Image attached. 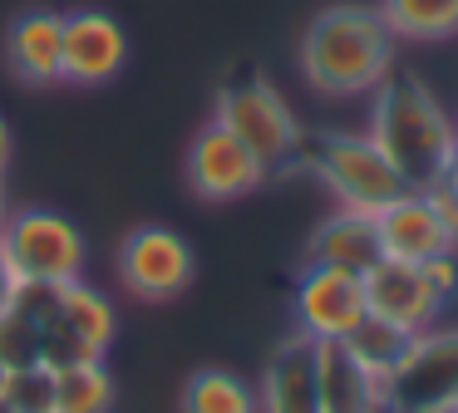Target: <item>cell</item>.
<instances>
[{"label": "cell", "mask_w": 458, "mask_h": 413, "mask_svg": "<svg viewBox=\"0 0 458 413\" xmlns=\"http://www.w3.org/2000/svg\"><path fill=\"white\" fill-rule=\"evenodd\" d=\"M301 74L320 98H365L394 74V35L375 5H326L301 35Z\"/></svg>", "instance_id": "cell-1"}, {"label": "cell", "mask_w": 458, "mask_h": 413, "mask_svg": "<svg viewBox=\"0 0 458 413\" xmlns=\"http://www.w3.org/2000/svg\"><path fill=\"white\" fill-rule=\"evenodd\" d=\"M365 133L379 143V153L394 163V173L409 187H434L458 153V123L409 74H389L375 88V108H369Z\"/></svg>", "instance_id": "cell-2"}, {"label": "cell", "mask_w": 458, "mask_h": 413, "mask_svg": "<svg viewBox=\"0 0 458 413\" xmlns=\"http://www.w3.org/2000/svg\"><path fill=\"white\" fill-rule=\"evenodd\" d=\"M89 241L84 232L55 206H15L0 226V271L5 281L21 285H70L84 275Z\"/></svg>", "instance_id": "cell-3"}, {"label": "cell", "mask_w": 458, "mask_h": 413, "mask_svg": "<svg viewBox=\"0 0 458 413\" xmlns=\"http://www.w3.org/2000/svg\"><path fill=\"white\" fill-rule=\"evenodd\" d=\"M306 167L330 187L335 206H350V212H385L399 192H409V182L394 173L379 143L369 133H326L316 138V148H306Z\"/></svg>", "instance_id": "cell-4"}, {"label": "cell", "mask_w": 458, "mask_h": 413, "mask_svg": "<svg viewBox=\"0 0 458 413\" xmlns=\"http://www.w3.org/2000/svg\"><path fill=\"white\" fill-rule=\"evenodd\" d=\"M114 271H119V285L143 305H168L178 295H188V285L198 281V256H192L188 236L173 232V226H133L119 241V256H114Z\"/></svg>", "instance_id": "cell-5"}, {"label": "cell", "mask_w": 458, "mask_h": 413, "mask_svg": "<svg viewBox=\"0 0 458 413\" xmlns=\"http://www.w3.org/2000/svg\"><path fill=\"white\" fill-rule=\"evenodd\" d=\"M212 118L227 123L242 143L257 148V157L267 167H286L306 153V138H301V123H296V114H291V104L257 74H247V79L222 88Z\"/></svg>", "instance_id": "cell-6"}, {"label": "cell", "mask_w": 458, "mask_h": 413, "mask_svg": "<svg viewBox=\"0 0 458 413\" xmlns=\"http://www.w3.org/2000/svg\"><path fill=\"white\" fill-rule=\"evenodd\" d=\"M119 334V310L114 300L80 281L55 285L50 295V315H45V334H40V359L45 364H70V359H104Z\"/></svg>", "instance_id": "cell-7"}, {"label": "cell", "mask_w": 458, "mask_h": 413, "mask_svg": "<svg viewBox=\"0 0 458 413\" xmlns=\"http://www.w3.org/2000/svg\"><path fill=\"white\" fill-rule=\"evenodd\" d=\"M296 334L326 344V340H350L365 324L369 305H365V275L345 271V266H320L306 261V271L296 275Z\"/></svg>", "instance_id": "cell-8"}, {"label": "cell", "mask_w": 458, "mask_h": 413, "mask_svg": "<svg viewBox=\"0 0 458 413\" xmlns=\"http://www.w3.org/2000/svg\"><path fill=\"white\" fill-rule=\"evenodd\" d=\"M271 167L257 157V148L242 143L227 123L208 118L188 148V187L202 202H242L267 182Z\"/></svg>", "instance_id": "cell-9"}, {"label": "cell", "mask_w": 458, "mask_h": 413, "mask_svg": "<svg viewBox=\"0 0 458 413\" xmlns=\"http://www.w3.org/2000/svg\"><path fill=\"white\" fill-rule=\"evenodd\" d=\"M365 305L375 320L394 324V330L404 334H428L438 324V315H444V295L428 285L424 266L414 261H389V256H379V261H369L365 271Z\"/></svg>", "instance_id": "cell-10"}, {"label": "cell", "mask_w": 458, "mask_h": 413, "mask_svg": "<svg viewBox=\"0 0 458 413\" xmlns=\"http://www.w3.org/2000/svg\"><path fill=\"white\" fill-rule=\"evenodd\" d=\"M389 409L438 413L458 403V334H414L404 364L389 374Z\"/></svg>", "instance_id": "cell-11"}, {"label": "cell", "mask_w": 458, "mask_h": 413, "mask_svg": "<svg viewBox=\"0 0 458 413\" xmlns=\"http://www.w3.org/2000/svg\"><path fill=\"white\" fill-rule=\"evenodd\" d=\"M375 236H379V256H389V261L424 266L434 256L458 251V236L448 232V222L428 187H409L385 212H375Z\"/></svg>", "instance_id": "cell-12"}, {"label": "cell", "mask_w": 458, "mask_h": 413, "mask_svg": "<svg viewBox=\"0 0 458 413\" xmlns=\"http://www.w3.org/2000/svg\"><path fill=\"white\" fill-rule=\"evenodd\" d=\"M129 64V30L109 10H64V84L99 88Z\"/></svg>", "instance_id": "cell-13"}, {"label": "cell", "mask_w": 458, "mask_h": 413, "mask_svg": "<svg viewBox=\"0 0 458 413\" xmlns=\"http://www.w3.org/2000/svg\"><path fill=\"white\" fill-rule=\"evenodd\" d=\"M5 64L30 88L64 84V10L50 5L21 10L5 25Z\"/></svg>", "instance_id": "cell-14"}, {"label": "cell", "mask_w": 458, "mask_h": 413, "mask_svg": "<svg viewBox=\"0 0 458 413\" xmlns=\"http://www.w3.org/2000/svg\"><path fill=\"white\" fill-rule=\"evenodd\" d=\"M389 389L340 340L316 344V413H385Z\"/></svg>", "instance_id": "cell-15"}, {"label": "cell", "mask_w": 458, "mask_h": 413, "mask_svg": "<svg viewBox=\"0 0 458 413\" xmlns=\"http://www.w3.org/2000/svg\"><path fill=\"white\" fill-rule=\"evenodd\" d=\"M257 413H316V340L291 334L276 344L257 384Z\"/></svg>", "instance_id": "cell-16"}, {"label": "cell", "mask_w": 458, "mask_h": 413, "mask_svg": "<svg viewBox=\"0 0 458 413\" xmlns=\"http://www.w3.org/2000/svg\"><path fill=\"white\" fill-rule=\"evenodd\" d=\"M310 261L320 266H345V271H365L369 261H379V236H375V216L350 212V206H335L326 222L316 226L306 246Z\"/></svg>", "instance_id": "cell-17"}, {"label": "cell", "mask_w": 458, "mask_h": 413, "mask_svg": "<svg viewBox=\"0 0 458 413\" xmlns=\"http://www.w3.org/2000/svg\"><path fill=\"white\" fill-rule=\"evenodd\" d=\"M375 10L385 15V25L394 39L434 45V39L458 35V0H379Z\"/></svg>", "instance_id": "cell-18"}, {"label": "cell", "mask_w": 458, "mask_h": 413, "mask_svg": "<svg viewBox=\"0 0 458 413\" xmlns=\"http://www.w3.org/2000/svg\"><path fill=\"white\" fill-rule=\"evenodd\" d=\"M55 413H114V379L104 359L55 364Z\"/></svg>", "instance_id": "cell-19"}, {"label": "cell", "mask_w": 458, "mask_h": 413, "mask_svg": "<svg viewBox=\"0 0 458 413\" xmlns=\"http://www.w3.org/2000/svg\"><path fill=\"white\" fill-rule=\"evenodd\" d=\"M182 413H257V384L232 369H198L182 384Z\"/></svg>", "instance_id": "cell-20"}, {"label": "cell", "mask_w": 458, "mask_h": 413, "mask_svg": "<svg viewBox=\"0 0 458 413\" xmlns=\"http://www.w3.org/2000/svg\"><path fill=\"white\" fill-rule=\"evenodd\" d=\"M350 354H355L360 364H365L369 374H375L379 384H389V374L404 364V354H409V344H414V334H404V330H394V324H385V320H375V315H365V324H360L350 340H340Z\"/></svg>", "instance_id": "cell-21"}, {"label": "cell", "mask_w": 458, "mask_h": 413, "mask_svg": "<svg viewBox=\"0 0 458 413\" xmlns=\"http://www.w3.org/2000/svg\"><path fill=\"white\" fill-rule=\"evenodd\" d=\"M0 399L15 413H55V364H11L0 379Z\"/></svg>", "instance_id": "cell-22"}, {"label": "cell", "mask_w": 458, "mask_h": 413, "mask_svg": "<svg viewBox=\"0 0 458 413\" xmlns=\"http://www.w3.org/2000/svg\"><path fill=\"white\" fill-rule=\"evenodd\" d=\"M424 275H428V285H434V291L444 295V300H454V295H458V251L424 261Z\"/></svg>", "instance_id": "cell-23"}, {"label": "cell", "mask_w": 458, "mask_h": 413, "mask_svg": "<svg viewBox=\"0 0 458 413\" xmlns=\"http://www.w3.org/2000/svg\"><path fill=\"white\" fill-rule=\"evenodd\" d=\"M11 153H15V138H11V123L0 118V177H5V167H11Z\"/></svg>", "instance_id": "cell-24"}, {"label": "cell", "mask_w": 458, "mask_h": 413, "mask_svg": "<svg viewBox=\"0 0 458 413\" xmlns=\"http://www.w3.org/2000/svg\"><path fill=\"white\" fill-rule=\"evenodd\" d=\"M438 187H444V192H448V197H454V202H458V153H454V163H448V173L438 177Z\"/></svg>", "instance_id": "cell-25"}, {"label": "cell", "mask_w": 458, "mask_h": 413, "mask_svg": "<svg viewBox=\"0 0 458 413\" xmlns=\"http://www.w3.org/2000/svg\"><path fill=\"white\" fill-rule=\"evenodd\" d=\"M5 212H11V206H5V192H0V226H5ZM11 291V281H5V271H0V295Z\"/></svg>", "instance_id": "cell-26"}, {"label": "cell", "mask_w": 458, "mask_h": 413, "mask_svg": "<svg viewBox=\"0 0 458 413\" xmlns=\"http://www.w3.org/2000/svg\"><path fill=\"white\" fill-rule=\"evenodd\" d=\"M0 413H15V409H11V403H5V399H0Z\"/></svg>", "instance_id": "cell-27"}, {"label": "cell", "mask_w": 458, "mask_h": 413, "mask_svg": "<svg viewBox=\"0 0 458 413\" xmlns=\"http://www.w3.org/2000/svg\"><path fill=\"white\" fill-rule=\"evenodd\" d=\"M385 413H409V409H385Z\"/></svg>", "instance_id": "cell-28"}, {"label": "cell", "mask_w": 458, "mask_h": 413, "mask_svg": "<svg viewBox=\"0 0 458 413\" xmlns=\"http://www.w3.org/2000/svg\"><path fill=\"white\" fill-rule=\"evenodd\" d=\"M0 379H5V359H0Z\"/></svg>", "instance_id": "cell-29"}]
</instances>
